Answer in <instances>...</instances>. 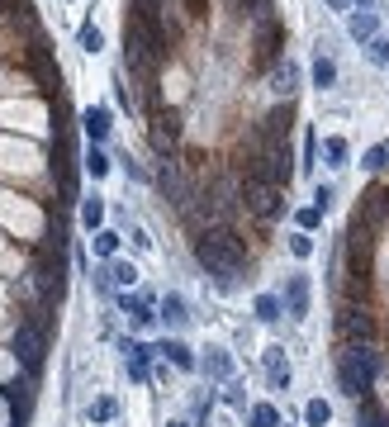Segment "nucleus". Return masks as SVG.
I'll return each instance as SVG.
<instances>
[{"instance_id": "nucleus-36", "label": "nucleus", "mask_w": 389, "mask_h": 427, "mask_svg": "<svg viewBox=\"0 0 389 427\" xmlns=\"http://www.w3.org/2000/svg\"><path fill=\"white\" fill-rule=\"evenodd\" d=\"M276 90H280V95H289V90H294V67H280V72H276Z\"/></svg>"}, {"instance_id": "nucleus-31", "label": "nucleus", "mask_w": 389, "mask_h": 427, "mask_svg": "<svg viewBox=\"0 0 389 427\" xmlns=\"http://www.w3.org/2000/svg\"><path fill=\"white\" fill-rule=\"evenodd\" d=\"M333 81H338V67H333L328 57H318V62H313V86H333Z\"/></svg>"}, {"instance_id": "nucleus-35", "label": "nucleus", "mask_w": 389, "mask_h": 427, "mask_svg": "<svg viewBox=\"0 0 389 427\" xmlns=\"http://www.w3.org/2000/svg\"><path fill=\"white\" fill-rule=\"evenodd\" d=\"M318 223H323V209H299V233H313V228H318Z\"/></svg>"}, {"instance_id": "nucleus-6", "label": "nucleus", "mask_w": 389, "mask_h": 427, "mask_svg": "<svg viewBox=\"0 0 389 427\" xmlns=\"http://www.w3.org/2000/svg\"><path fill=\"white\" fill-rule=\"evenodd\" d=\"M15 351H19L24 371L38 375V366H43V328H38V323H19V332H15Z\"/></svg>"}, {"instance_id": "nucleus-33", "label": "nucleus", "mask_w": 389, "mask_h": 427, "mask_svg": "<svg viewBox=\"0 0 389 427\" xmlns=\"http://www.w3.org/2000/svg\"><path fill=\"white\" fill-rule=\"evenodd\" d=\"M289 252H294L299 261H304V257H313V238H309V233H294V238H289Z\"/></svg>"}, {"instance_id": "nucleus-24", "label": "nucleus", "mask_w": 389, "mask_h": 427, "mask_svg": "<svg viewBox=\"0 0 389 427\" xmlns=\"http://www.w3.org/2000/svg\"><path fill=\"white\" fill-rule=\"evenodd\" d=\"M361 166H365V171H385V166H389V138H385V143H375V147L365 152Z\"/></svg>"}, {"instance_id": "nucleus-40", "label": "nucleus", "mask_w": 389, "mask_h": 427, "mask_svg": "<svg viewBox=\"0 0 389 427\" xmlns=\"http://www.w3.org/2000/svg\"><path fill=\"white\" fill-rule=\"evenodd\" d=\"M328 5H342V0H328Z\"/></svg>"}, {"instance_id": "nucleus-22", "label": "nucleus", "mask_w": 389, "mask_h": 427, "mask_svg": "<svg viewBox=\"0 0 389 427\" xmlns=\"http://www.w3.org/2000/svg\"><path fill=\"white\" fill-rule=\"evenodd\" d=\"M247 423H252V427H276V423H280V413H276L271 403H252V408H247Z\"/></svg>"}, {"instance_id": "nucleus-3", "label": "nucleus", "mask_w": 389, "mask_h": 427, "mask_svg": "<svg viewBox=\"0 0 389 427\" xmlns=\"http://www.w3.org/2000/svg\"><path fill=\"white\" fill-rule=\"evenodd\" d=\"M289 176H294V166H289V147H285V143H266L257 157L247 161V181H257V186L285 190Z\"/></svg>"}, {"instance_id": "nucleus-19", "label": "nucleus", "mask_w": 389, "mask_h": 427, "mask_svg": "<svg viewBox=\"0 0 389 427\" xmlns=\"http://www.w3.org/2000/svg\"><path fill=\"white\" fill-rule=\"evenodd\" d=\"M161 319H166V328H185V323H190V309H185L181 294H166V299H161Z\"/></svg>"}, {"instance_id": "nucleus-37", "label": "nucleus", "mask_w": 389, "mask_h": 427, "mask_svg": "<svg viewBox=\"0 0 389 427\" xmlns=\"http://www.w3.org/2000/svg\"><path fill=\"white\" fill-rule=\"evenodd\" d=\"M370 57H375L380 67H389V38H370Z\"/></svg>"}, {"instance_id": "nucleus-30", "label": "nucleus", "mask_w": 389, "mask_h": 427, "mask_svg": "<svg viewBox=\"0 0 389 427\" xmlns=\"http://www.w3.org/2000/svg\"><path fill=\"white\" fill-rule=\"evenodd\" d=\"M95 252H100V257H114V252H119V233H109V228H95Z\"/></svg>"}, {"instance_id": "nucleus-27", "label": "nucleus", "mask_w": 389, "mask_h": 427, "mask_svg": "<svg viewBox=\"0 0 389 427\" xmlns=\"http://www.w3.org/2000/svg\"><path fill=\"white\" fill-rule=\"evenodd\" d=\"M104 275H109L114 285H133V280H138V266H133V261H114V266L104 271Z\"/></svg>"}, {"instance_id": "nucleus-28", "label": "nucleus", "mask_w": 389, "mask_h": 427, "mask_svg": "<svg viewBox=\"0 0 389 427\" xmlns=\"http://www.w3.org/2000/svg\"><path fill=\"white\" fill-rule=\"evenodd\" d=\"M114 413H119V403H114V399H95V403H90V423H114Z\"/></svg>"}, {"instance_id": "nucleus-20", "label": "nucleus", "mask_w": 389, "mask_h": 427, "mask_svg": "<svg viewBox=\"0 0 389 427\" xmlns=\"http://www.w3.org/2000/svg\"><path fill=\"white\" fill-rule=\"evenodd\" d=\"M205 371L214 375V380H228V375H233V361H228V351L209 347V361H205Z\"/></svg>"}, {"instance_id": "nucleus-7", "label": "nucleus", "mask_w": 389, "mask_h": 427, "mask_svg": "<svg viewBox=\"0 0 389 427\" xmlns=\"http://www.w3.org/2000/svg\"><path fill=\"white\" fill-rule=\"evenodd\" d=\"M280 43H285V29L276 24V19H266L257 33V53H252V67H271L276 57H280Z\"/></svg>"}, {"instance_id": "nucleus-18", "label": "nucleus", "mask_w": 389, "mask_h": 427, "mask_svg": "<svg viewBox=\"0 0 389 427\" xmlns=\"http://www.w3.org/2000/svg\"><path fill=\"white\" fill-rule=\"evenodd\" d=\"M124 356H129V375H133V380H148V356H152V347H143V342H124Z\"/></svg>"}, {"instance_id": "nucleus-29", "label": "nucleus", "mask_w": 389, "mask_h": 427, "mask_svg": "<svg viewBox=\"0 0 389 427\" xmlns=\"http://www.w3.org/2000/svg\"><path fill=\"white\" fill-rule=\"evenodd\" d=\"M323 152H328V166H347V138H328Z\"/></svg>"}, {"instance_id": "nucleus-17", "label": "nucleus", "mask_w": 389, "mask_h": 427, "mask_svg": "<svg viewBox=\"0 0 389 427\" xmlns=\"http://www.w3.org/2000/svg\"><path fill=\"white\" fill-rule=\"evenodd\" d=\"M152 351H161V356H166L171 366H181V371H195V356H190V347H185V342H176V337H166V342H161V347H152Z\"/></svg>"}, {"instance_id": "nucleus-9", "label": "nucleus", "mask_w": 389, "mask_h": 427, "mask_svg": "<svg viewBox=\"0 0 389 427\" xmlns=\"http://www.w3.org/2000/svg\"><path fill=\"white\" fill-rule=\"evenodd\" d=\"M356 218H361L365 228H375V223H389V186L370 190V195H361V209H356Z\"/></svg>"}, {"instance_id": "nucleus-4", "label": "nucleus", "mask_w": 389, "mask_h": 427, "mask_svg": "<svg viewBox=\"0 0 389 427\" xmlns=\"http://www.w3.org/2000/svg\"><path fill=\"white\" fill-rule=\"evenodd\" d=\"M338 332H342V342H347V347H356V342H375L380 323H375V314H370L365 304H342Z\"/></svg>"}, {"instance_id": "nucleus-41", "label": "nucleus", "mask_w": 389, "mask_h": 427, "mask_svg": "<svg viewBox=\"0 0 389 427\" xmlns=\"http://www.w3.org/2000/svg\"><path fill=\"white\" fill-rule=\"evenodd\" d=\"M361 5H365V0H361Z\"/></svg>"}, {"instance_id": "nucleus-2", "label": "nucleus", "mask_w": 389, "mask_h": 427, "mask_svg": "<svg viewBox=\"0 0 389 427\" xmlns=\"http://www.w3.org/2000/svg\"><path fill=\"white\" fill-rule=\"evenodd\" d=\"M380 351H375V342H356V347H347L338 356V375H342V389L347 394H370L375 389V380H380Z\"/></svg>"}, {"instance_id": "nucleus-15", "label": "nucleus", "mask_w": 389, "mask_h": 427, "mask_svg": "<svg viewBox=\"0 0 389 427\" xmlns=\"http://www.w3.org/2000/svg\"><path fill=\"white\" fill-rule=\"evenodd\" d=\"M81 129L90 134V143H100V138L109 134V109H104V105H90L86 114H81Z\"/></svg>"}, {"instance_id": "nucleus-23", "label": "nucleus", "mask_w": 389, "mask_h": 427, "mask_svg": "<svg viewBox=\"0 0 389 427\" xmlns=\"http://www.w3.org/2000/svg\"><path fill=\"white\" fill-rule=\"evenodd\" d=\"M328 418H333V408H328L323 399H309V403H304V423H309V427H328Z\"/></svg>"}, {"instance_id": "nucleus-1", "label": "nucleus", "mask_w": 389, "mask_h": 427, "mask_svg": "<svg viewBox=\"0 0 389 427\" xmlns=\"http://www.w3.org/2000/svg\"><path fill=\"white\" fill-rule=\"evenodd\" d=\"M195 257H200V266L219 280V290H233L237 271L247 266V247H242L228 228H219V233H200V238H195Z\"/></svg>"}, {"instance_id": "nucleus-8", "label": "nucleus", "mask_w": 389, "mask_h": 427, "mask_svg": "<svg viewBox=\"0 0 389 427\" xmlns=\"http://www.w3.org/2000/svg\"><path fill=\"white\" fill-rule=\"evenodd\" d=\"M157 190H161L171 204H190V186H185V176H181L176 161H161V166H157Z\"/></svg>"}, {"instance_id": "nucleus-14", "label": "nucleus", "mask_w": 389, "mask_h": 427, "mask_svg": "<svg viewBox=\"0 0 389 427\" xmlns=\"http://www.w3.org/2000/svg\"><path fill=\"white\" fill-rule=\"evenodd\" d=\"M266 375L276 389H289V361H285V347H271L266 351Z\"/></svg>"}, {"instance_id": "nucleus-32", "label": "nucleus", "mask_w": 389, "mask_h": 427, "mask_svg": "<svg viewBox=\"0 0 389 427\" xmlns=\"http://www.w3.org/2000/svg\"><path fill=\"white\" fill-rule=\"evenodd\" d=\"M86 171H90V176H104V171H109V157H104L95 143H90V152H86Z\"/></svg>"}, {"instance_id": "nucleus-5", "label": "nucleus", "mask_w": 389, "mask_h": 427, "mask_svg": "<svg viewBox=\"0 0 389 427\" xmlns=\"http://www.w3.org/2000/svg\"><path fill=\"white\" fill-rule=\"evenodd\" d=\"M242 204L257 214V218H266V223H276L280 214H285V190L276 186H257V181H247V190H242Z\"/></svg>"}, {"instance_id": "nucleus-21", "label": "nucleus", "mask_w": 389, "mask_h": 427, "mask_svg": "<svg viewBox=\"0 0 389 427\" xmlns=\"http://www.w3.org/2000/svg\"><path fill=\"white\" fill-rule=\"evenodd\" d=\"M375 29H380V19H375L370 10L351 15V38H365V43H370V38H375Z\"/></svg>"}, {"instance_id": "nucleus-39", "label": "nucleus", "mask_w": 389, "mask_h": 427, "mask_svg": "<svg viewBox=\"0 0 389 427\" xmlns=\"http://www.w3.org/2000/svg\"><path fill=\"white\" fill-rule=\"evenodd\" d=\"M166 427H185V423H166Z\"/></svg>"}, {"instance_id": "nucleus-38", "label": "nucleus", "mask_w": 389, "mask_h": 427, "mask_svg": "<svg viewBox=\"0 0 389 427\" xmlns=\"http://www.w3.org/2000/svg\"><path fill=\"white\" fill-rule=\"evenodd\" d=\"M228 403H237V408L247 403V394H242V385H228Z\"/></svg>"}, {"instance_id": "nucleus-16", "label": "nucleus", "mask_w": 389, "mask_h": 427, "mask_svg": "<svg viewBox=\"0 0 389 427\" xmlns=\"http://www.w3.org/2000/svg\"><path fill=\"white\" fill-rule=\"evenodd\" d=\"M119 314H124L133 328H148V323H152V314H148V299H138V294H124V299H119Z\"/></svg>"}, {"instance_id": "nucleus-13", "label": "nucleus", "mask_w": 389, "mask_h": 427, "mask_svg": "<svg viewBox=\"0 0 389 427\" xmlns=\"http://www.w3.org/2000/svg\"><path fill=\"white\" fill-rule=\"evenodd\" d=\"M152 143H157V152H166V147H176V143H181V119H176V109H171V114H157Z\"/></svg>"}, {"instance_id": "nucleus-26", "label": "nucleus", "mask_w": 389, "mask_h": 427, "mask_svg": "<svg viewBox=\"0 0 389 427\" xmlns=\"http://www.w3.org/2000/svg\"><path fill=\"white\" fill-rule=\"evenodd\" d=\"M81 223H86L90 233L104 223V204H100V200H86V204H81Z\"/></svg>"}, {"instance_id": "nucleus-11", "label": "nucleus", "mask_w": 389, "mask_h": 427, "mask_svg": "<svg viewBox=\"0 0 389 427\" xmlns=\"http://www.w3.org/2000/svg\"><path fill=\"white\" fill-rule=\"evenodd\" d=\"M0 10H5V24H10V29H19V33H33V38H38L33 5H29V0H0Z\"/></svg>"}, {"instance_id": "nucleus-12", "label": "nucleus", "mask_w": 389, "mask_h": 427, "mask_svg": "<svg viewBox=\"0 0 389 427\" xmlns=\"http://www.w3.org/2000/svg\"><path fill=\"white\" fill-rule=\"evenodd\" d=\"M261 143H285V134H289V105H276L266 119H261Z\"/></svg>"}, {"instance_id": "nucleus-34", "label": "nucleus", "mask_w": 389, "mask_h": 427, "mask_svg": "<svg viewBox=\"0 0 389 427\" xmlns=\"http://www.w3.org/2000/svg\"><path fill=\"white\" fill-rule=\"evenodd\" d=\"M100 43H104V38H100V29H95V24L81 29V48H86V53H100Z\"/></svg>"}, {"instance_id": "nucleus-25", "label": "nucleus", "mask_w": 389, "mask_h": 427, "mask_svg": "<svg viewBox=\"0 0 389 427\" xmlns=\"http://www.w3.org/2000/svg\"><path fill=\"white\" fill-rule=\"evenodd\" d=\"M257 319L261 323H276V319H280V299H276V294H257Z\"/></svg>"}, {"instance_id": "nucleus-10", "label": "nucleus", "mask_w": 389, "mask_h": 427, "mask_svg": "<svg viewBox=\"0 0 389 427\" xmlns=\"http://www.w3.org/2000/svg\"><path fill=\"white\" fill-rule=\"evenodd\" d=\"M285 314L289 319H309V275H289L285 280Z\"/></svg>"}]
</instances>
